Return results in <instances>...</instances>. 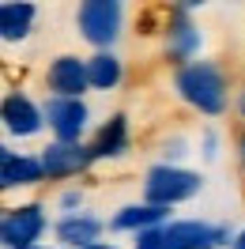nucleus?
Wrapping results in <instances>:
<instances>
[{
	"instance_id": "obj_10",
	"label": "nucleus",
	"mask_w": 245,
	"mask_h": 249,
	"mask_svg": "<svg viewBox=\"0 0 245 249\" xmlns=\"http://www.w3.org/2000/svg\"><path fill=\"white\" fill-rule=\"evenodd\" d=\"M42 181H46V166H42V155H23V151H12L8 143L0 147V189L42 185Z\"/></svg>"
},
{
	"instance_id": "obj_21",
	"label": "nucleus",
	"mask_w": 245,
	"mask_h": 249,
	"mask_svg": "<svg viewBox=\"0 0 245 249\" xmlns=\"http://www.w3.org/2000/svg\"><path fill=\"white\" fill-rule=\"evenodd\" d=\"M215 155H219V136L208 128V132H204V159H215Z\"/></svg>"
},
{
	"instance_id": "obj_5",
	"label": "nucleus",
	"mask_w": 245,
	"mask_h": 249,
	"mask_svg": "<svg viewBox=\"0 0 245 249\" xmlns=\"http://www.w3.org/2000/svg\"><path fill=\"white\" fill-rule=\"evenodd\" d=\"M192 12V4H174L166 12V27H162V46H166V57L177 68L181 64H192L200 53V31L196 23L189 19Z\"/></svg>"
},
{
	"instance_id": "obj_20",
	"label": "nucleus",
	"mask_w": 245,
	"mask_h": 249,
	"mask_svg": "<svg viewBox=\"0 0 245 249\" xmlns=\"http://www.w3.org/2000/svg\"><path fill=\"white\" fill-rule=\"evenodd\" d=\"M234 159H238V170H242V178H245V128L234 132Z\"/></svg>"
},
{
	"instance_id": "obj_18",
	"label": "nucleus",
	"mask_w": 245,
	"mask_h": 249,
	"mask_svg": "<svg viewBox=\"0 0 245 249\" xmlns=\"http://www.w3.org/2000/svg\"><path fill=\"white\" fill-rule=\"evenodd\" d=\"M57 204H61L64 215H76V212H83V193L79 189H64L61 196H57Z\"/></svg>"
},
{
	"instance_id": "obj_17",
	"label": "nucleus",
	"mask_w": 245,
	"mask_h": 249,
	"mask_svg": "<svg viewBox=\"0 0 245 249\" xmlns=\"http://www.w3.org/2000/svg\"><path fill=\"white\" fill-rule=\"evenodd\" d=\"M132 249H166V242H162V227L140 231V234H136V246H132Z\"/></svg>"
},
{
	"instance_id": "obj_13",
	"label": "nucleus",
	"mask_w": 245,
	"mask_h": 249,
	"mask_svg": "<svg viewBox=\"0 0 245 249\" xmlns=\"http://www.w3.org/2000/svg\"><path fill=\"white\" fill-rule=\"evenodd\" d=\"M170 223V208H158V204H124L117 215L109 219V231H151V227H166Z\"/></svg>"
},
{
	"instance_id": "obj_11",
	"label": "nucleus",
	"mask_w": 245,
	"mask_h": 249,
	"mask_svg": "<svg viewBox=\"0 0 245 249\" xmlns=\"http://www.w3.org/2000/svg\"><path fill=\"white\" fill-rule=\"evenodd\" d=\"M102 219L91 215V212H76V215H61L53 223V234H57V242L61 249H87L94 246L98 238H102Z\"/></svg>"
},
{
	"instance_id": "obj_3",
	"label": "nucleus",
	"mask_w": 245,
	"mask_h": 249,
	"mask_svg": "<svg viewBox=\"0 0 245 249\" xmlns=\"http://www.w3.org/2000/svg\"><path fill=\"white\" fill-rule=\"evenodd\" d=\"M124 23V8L117 0H83L76 8V27L83 34V42H91L94 53L98 49H109L121 34Z\"/></svg>"
},
{
	"instance_id": "obj_25",
	"label": "nucleus",
	"mask_w": 245,
	"mask_h": 249,
	"mask_svg": "<svg viewBox=\"0 0 245 249\" xmlns=\"http://www.w3.org/2000/svg\"><path fill=\"white\" fill-rule=\"evenodd\" d=\"M38 249H61V246H38Z\"/></svg>"
},
{
	"instance_id": "obj_15",
	"label": "nucleus",
	"mask_w": 245,
	"mask_h": 249,
	"mask_svg": "<svg viewBox=\"0 0 245 249\" xmlns=\"http://www.w3.org/2000/svg\"><path fill=\"white\" fill-rule=\"evenodd\" d=\"M87 79H91V91H113L121 87L124 79V64L113 49H98L87 57Z\"/></svg>"
},
{
	"instance_id": "obj_9",
	"label": "nucleus",
	"mask_w": 245,
	"mask_h": 249,
	"mask_svg": "<svg viewBox=\"0 0 245 249\" xmlns=\"http://www.w3.org/2000/svg\"><path fill=\"white\" fill-rule=\"evenodd\" d=\"M0 121H4V128H8L12 136L27 140V136H38V132L46 128V109L38 106L31 94L8 91L4 102H0Z\"/></svg>"
},
{
	"instance_id": "obj_4",
	"label": "nucleus",
	"mask_w": 245,
	"mask_h": 249,
	"mask_svg": "<svg viewBox=\"0 0 245 249\" xmlns=\"http://www.w3.org/2000/svg\"><path fill=\"white\" fill-rule=\"evenodd\" d=\"M46 231H49V219L38 200L8 208L0 215V242H4V249H38V238Z\"/></svg>"
},
{
	"instance_id": "obj_7",
	"label": "nucleus",
	"mask_w": 245,
	"mask_h": 249,
	"mask_svg": "<svg viewBox=\"0 0 245 249\" xmlns=\"http://www.w3.org/2000/svg\"><path fill=\"white\" fill-rule=\"evenodd\" d=\"M98 162L94 159L91 143H57L49 140L42 147V166H46V181H68V178H79L87 174Z\"/></svg>"
},
{
	"instance_id": "obj_12",
	"label": "nucleus",
	"mask_w": 245,
	"mask_h": 249,
	"mask_svg": "<svg viewBox=\"0 0 245 249\" xmlns=\"http://www.w3.org/2000/svg\"><path fill=\"white\" fill-rule=\"evenodd\" d=\"M166 249H215L211 242V223L204 219H170L162 227Z\"/></svg>"
},
{
	"instance_id": "obj_6",
	"label": "nucleus",
	"mask_w": 245,
	"mask_h": 249,
	"mask_svg": "<svg viewBox=\"0 0 245 249\" xmlns=\"http://www.w3.org/2000/svg\"><path fill=\"white\" fill-rule=\"evenodd\" d=\"M42 109H46V128L57 143H83L87 121H91V109L83 98H46Z\"/></svg>"
},
{
	"instance_id": "obj_16",
	"label": "nucleus",
	"mask_w": 245,
	"mask_h": 249,
	"mask_svg": "<svg viewBox=\"0 0 245 249\" xmlns=\"http://www.w3.org/2000/svg\"><path fill=\"white\" fill-rule=\"evenodd\" d=\"M91 147H94V159H117V155H124V151H128V117H124V113H113V117L94 132Z\"/></svg>"
},
{
	"instance_id": "obj_14",
	"label": "nucleus",
	"mask_w": 245,
	"mask_h": 249,
	"mask_svg": "<svg viewBox=\"0 0 245 249\" xmlns=\"http://www.w3.org/2000/svg\"><path fill=\"white\" fill-rule=\"evenodd\" d=\"M34 19H38V8L31 0H8V4H0V38L4 42H23L34 31Z\"/></svg>"
},
{
	"instance_id": "obj_19",
	"label": "nucleus",
	"mask_w": 245,
	"mask_h": 249,
	"mask_svg": "<svg viewBox=\"0 0 245 249\" xmlns=\"http://www.w3.org/2000/svg\"><path fill=\"white\" fill-rule=\"evenodd\" d=\"M162 155H166V162H170V166H177V159L185 155V140H181V136L166 140V151H162Z\"/></svg>"
},
{
	"instance_id": "obj_1",
	"label": "nucleus",
	"mask_w": 245,
	"mask_h": 249,
	"mask_svg": "<svg viewBox=\"0 0 245 249\" xmlns=\"http://www.w3.org/2000/svg\"><path fill=\"white\" fill-rule=\"evenodd\" d=\"M174 91L185 106H192L204 117H223L230 106V79L215 61H192L174 72Z\"/></svg>"
},
{
	"instance_id": "obj_23",
	"label": "nucleus",
	"mask_w": 245,
	"mask_h": 249,
	"mask_svg": "<svg viewBox=\"0 0 245 249\" xmlns=\"http://www.w3.org/2000/svg\"><path fill=\"white\" fill-rule=\"evenodd\" d=\"M230 249H245V227L238 231V238H234V246H230Z\"/></svg>"
},
{
	"instance_id": "obj_8",
	"label": "nucleus",
	"mask_w": 245,
	"mask_h": 249,
	"mask_svg": "<svg viewBox=\"0 0 245 249\" xmlns=\"http://www.w3.org/2000/svg\"><path fill=\"white\" fill-rule=\"evenodd\" d=\"M46 91H49V98H83V94L91 91L87 57L64 53V57H57V61H49V68H46Z\"/></svg>"
},
{
	"instance_id": "obj_24",
	"label": "nucleus",
	"mask_w": 245,
	"mask_h": 249,
	"mask_svg": "<svg viewBox=\"0 0 245 249\" xmlns=\"http://www.w3.org/2000/svg\"><path fill=\"white\" fill-rule=\"evenodd\" d=\"M87 249H117L113 242H94V246H87Z\"/></svg>"
},
{
	"instance_id": "obj_2",
	"label": "nucleus",
	"mask_w": 245,
	"mask_h": 249,
	"mask_svg": "<svg viewBox=\"0 0 245 249\" xmlns=\"http://www.w3.org/2000/svg\"><path fill=\"white\" fill-rule=\"evenodd\" d=\"M200 189H204V178L196 170H185V166H170V162H158L143 174V204H158V208H174V204L192 200Z\"/></svg>"
},
{
	"instance_id": "obj_22",
	"label": "nucleus",
	"mask_w": 245,
	"mask_h": 249,
	"mask_svg": "<svg viewBox=\"0 0 245 249\" xmlns=\"http://www.w3.org/2000/svg\"><path fill=\"white\" fill-rule=\"evenodd\" d=\"M234 113H238V121L245 128V83H242V91H238V98H234Z\"/></svg>"
}]
</instances>
